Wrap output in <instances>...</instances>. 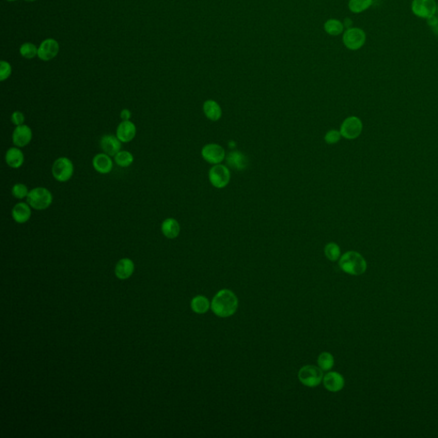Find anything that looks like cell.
I'll return each instance as SVG.
<instances>
[{"mask_svg":"<svg viewBox=\"0 0 438 438\" xmlns=\"http://www.w3.org/2000/svg\"><path fill=\"white\" fill-rule=\"evenodd\" d=\"M53 196L50 190L46 187H37L31 189L27 197L28 204L32 209L44 211L53 204Z\"/></svg>","mask_w":438,"mask_h":438,"instance_id":"cell-3","label":"cell"},{"mask_svg":"<svg viewBox=\"0 0 438 438\" xmlns=\"http://www.w3.org/2000/svg\"><path fill=\"white\" fill-rule=\"evenodd\" d=\"M351 20L349 19V18H347V19H345V22H344V26H346V28H351Z\"/></svg>","mask_w":438,"mask_h":438,"instance_id":"cell-36","label":"cell"},{"mask_svg":"<svg viewBox=\"0 0 438 438\" xmlns=\"http://www.w3.org/2000/svg\"><path fill=\"white\" fill-rule=\"evenodd\" d=\"M191 307H192L193 312H196V313L203 314V313H207V311L209 310L210 302L208 299L206 298L205 296H196L192 300Z\"/></svg>","mask_w":438,"mask_h":438,"instance_id":"cell-24","label":"cell"},{"mask_svg":"<svg viewBox=\"0 0 438 438\" xmlns=\"http://www.w3.org/2000/svg\"><path fill=\"white\" fill-rule=\"evenodd\" d=\"M33 139V131L30 127L26 124L17 126L12 133V142L15 147L24 148L31 142Z\"/></svg>","mask_w":438,"mask_h":438,"instance_id":"cell-11","label":"cell"},{"mask_svg":"<svg viewBox=\"0 0 438 438\" xmlns=\"http://www.w3.org/2000/svg\"><path fill=\"white\" fill-rule=\"evenodd\" d=\"M12 75V66L6 61L0 63V81H6Z\"/></svg>","mask_w":438,"mask_h":438,"instance_id":"cell-31","label":"cell"},{"mask_svg":"<svg viewBox=\"0 0 438 438\" xmlns=\"http://www.w3.org/2000/svg\"><path fill=\"white\" fill-rule=\"evenodd\" d=\"M298 377L302 384L307 387H316L324 379L323 370L315 366H305L299 371Z\"/></svg>","mask_w":438,"mask_h":438,"instance_id":"cell-5","label":"cell"},{"mask_svg":"<svg viewBox=\"0 0 438 438\" xmlns=\"http://www.w3.org/2000/svg\"><path fill=\"white\" fill-rule=\"evenodd\" d=\"M323 382L325 388L330 392H338L342 391L345 384L344 377L335 371L327 373L324 377Z\"/></svg>","mask_w":438,"mask_h":438,"instance_id":"cell-17","label":"cell"},{"mask_svg":"<svg viewBox=\"0 0 438 438\" xmlns=\"http://www.w3.org/2000/svg\"><path fill=\"white\" fill-rule=\"evenodd\" d=\"M227 165L234 170H243L249 166V159L239 151L229 153L226 157Z\"/></svg>","mask_w":438,"mask_h":438,"instance_id":"cell-19","label":"cell"},{"mask_svg":"<svg viewBox=\"0 0 438 438\" xmlns=\"http://www.w3.org/2000/svg\"><path fill=\"white\" fill-rule=\"evenodd\" d=\"M92 167L98 173L108 174L113 169V161L112 157L105 153L96 154L92 159Z\"/></svg>","mask_w":438,"mask_h":438,"instance_id":"cell-15","label":"cell"},{"mask_svg":"<svg viewBox=\"0 0 438 438\" xmlns=\"http://www.w3.org/2000/svg\"><path fill=\"white\" fill-rule=\"evenodd\" d=\"M100 145L102 151L109 156L115 157L118 152L121 151L122 141L117 135L114 134H105L101 137Z\"/></svg>","mask_w":438,"mask_h":438,"instance_id":"cell-12","label":"cell"},{"mask_svg":"<svg viewBox=\"0 0 438 438\" xmlns=\"http://www.w3.org/2000/svg\"><path fill=\"white\" fill-rule=\"evenodd\" d=\"M324 254L330 261H336L340 256V249L336 243H328L324 248Z\"/></svg>","mask_w":438,"mask_h":438,"instance_id":"cell-28","label":"cell"},{"mask_svg":"<svg viewBox=\"0 0 438 438\" xmlns=\"http://www.w3.org/2000/svg\"><path fill=\"white\" fill-rule=\"evenodd\" d=\"M133 154L129 151L118 152L114 157V161L119 167L127 168L134 163Z\"/></svg>","mask_w":438,"mask_h":438,"instance_id":"cell-26","label":"cell"},{"mask_svg":"<svg viewBox=\"0 0 438 438\" xmlns=\"http://www.w3.org/2000/svg\"><path fill=\"white\" fill-rule=\"evenodd\" d=\"M436 12H437V13H438V4H437V6H436Z\"/></svg>","mask_w":438,"mask_h":438,"instance_id":"cell-39","label":"cell"},{"mask_svg":"<svg viewBox=\"0 0 438 438\" xmlns=\"http://www.w3.org/2000/svg\"><path fill=\"white\" fill-rule=\"evenodd\" d=\"M437 4L435 0H413L411 10L416 17L427 19L436 13Z\"/></svg>","mask_w":438,"mask_h":438,"instance_id":"cell-7","label":"cell"},{"mask_svg":"<svg viewBox=\"0 0 438 438\" xmlns=\"http://www.w3.org/2000/svg\"><path fill=\"white\" fill-rule=\"evenodd\" d=\"M20 53L26 59H33L38 55V49L32 43H25L20 48Z\"/></svg>","mask_w":438,"mask_h":438,"instance_id":"cell-30","label":"cell"},{"mask_svg":"<svg viewBox=\"0 0 438 438\" xmlns=\"http://www.w3.org/2000/svg\"><path fill=\"white\" fill-rule=\"evenodd\" d=\"M132 114L131 112H130V110L129 109H123L120 112V117L122 121H128L130 120V118H131Z\"/></svg>","mask_w":438,"mask_h":438,"instance_id":"cell-34","label":"cell"},{"mask_svg":"<svg viewBox=\"0 0 438 438\" xmlns=\"http://www.w3.org/2000/svg\"><path fill=\"white\" fill-rule=\"evenodd\" d=\"M5 159L9 167L19 169L24 163V154L20 148H11L6 152Z\"/></svg>","mask_w":438,"mask_h":438,"instance_id":"cell-18","label":"cell"},{"mask_svg":"<svg viewBox=\"0 0 438 438\" xmlns=\"http://www.w3.org/2000/svg\"><path fill=\"white\" fill-rule=\"evenodd\" d=\"M340 269L353 276H360L365 273L367 268L366 261L361 254L357 252H347L340 257L339 261Z\"/></svg>","mask_w":438,"mask_h":438,"instance_id":"cell-2","label":"cell"},{"mask_svg":"<svg viewBox=\"0 0 438 438\" xmlns=\"http://www.w3.org/2000/svg\"><path fill=\"white\" fill-rule=\"evenodd\" d=\"M8 1H16V0H8Z\"/></svg>","mask_w":438,"mask_h":438,"instance_id":"cell-40","label":"cell"},{"mask_svg":"<svg viewBox=\"0 0 438 438\" xmlns=\"http://www.w3.org/2000/svg\"><path fill=\"white\" fill-rule=\"evenodd\" d=\"M209 180L212 186L217 188L226 187L230 181L229 169L220 164L214 165L209 170Z\"/></svg>","mask_w":438,"mask_h":438,"instance_id":"cell-8","label":"cell"},{"mask_svg":"<svg viewBox=\"0 0 438 438\" xmlns=\"http://www.w3.org/2000/svg\"><path fill=\"white\" fill-rule=\"evenodd\" d=\"M134 263L129 259H123L119 260L116 265L115 272L118 278L126 279L131 276L134 271Z\"/></svg>","mask_w":438,"mask_h":438,"instance_id":"cell-21","label":"cell"},{"mask_svg":"<svg viewBox=\"0 0 438 438\" xmlns=\"http://www.w3.org/2000/svg\"><path fill=\"white\" fill-rule=\"evenodd\" d=\"M431 29H432L433 33H434V34L438 35V21L437 23H435V26H433L432 28H431Z\"/></svg>","mask_w":438,"mask_h":438,"instance_id":"cell-37","label":"cell"},{"mask_svg":"<svg viewBox=\"0 0 438 438\" xmlns=\"http://www.w3.org/2000/svg\"><path fill=\"white\" fill-rule=\"evenodd\" d=\"M318 366L323 370V371H329L334 366V358L333 355L329 353L324 352L322 353L321 355H319L318 358Z\"/></svg>","mask_w":438,"mask_h":438,"instance_id":"cell-27","label":"cell"},{"mask_svg":"<svg viewBox=\"0 0 438 438\" xmlns=\"http://www.w3.org/2000/svg\"><path fill=\"white\" fill-rule=\"evenodd\" d=\"M363 124L357 117H348L340 126L342 136L348 140H354L360 136L362 132Z\"/></svg>","mask_w":438,"mask_h":438,"instance_id":"cell-9","label":"cell"},{"mask_svg":"<svg viewBox=\"0 0 438 438\" xmlns=\"http://www.w3.org/2000/svg\"><path fill=\"white\" fill-rule=\"evenodd\" d=\"M211 307L218 317L229 318L234 315L237 310V297L229 289H222L212 299Z\"/></svg>","mask_w":438,"mask_h":438,"instance_id":"cell-1","label":"cell"},{"mask_svg":"<svg viewBox=\"0 0 438 438\" xmlns=\"http://www.w3.org/2000/svg\"><path fill=\"white\" fill-rule=\"evenodd\" d=\"M203 111L209 120L218 121L222 117V109L216 101L208 100L203 105Z\"/></svg>","mask_w":438,"mask_h":438,"instance_id":"cell-22","label":"cell"},{"mask_svg":"<svg viewBox=\"0 0 438 438\" xmlns=\"http://www.w3.org/2000/svg\"><path fill=\"white\" fill-rule=\"evenodd\" d=\"M366 40V32L360 28H348L343 36L344 45L351 51L360 50L365 45Z\"/></svg>","mask_w":438,"mask_h":438,"instance_id":"cell-6","label":"cell"},{"mask_svg":"<svg viewBox=\"0 0 438 438\" xmlns=\"http://www.w3.org/2000/svg\"><path fill=\"white\" fill-rule=\"evenodd\" d=\"M74 164L69 158L60 157L53 163L52 174L54 178L59 182L70 181L74 175Z\"/></svg>","mask_w":438,"mask_h":438,"instance_id":"cell-4","label":"cell"},{"mask_svg":"<svg viewBox=\"0 0 438 438\" xmlns=\"http://www.w3.org/2000/svg\"><path fill=\"white\" fill-rule=\"evenodd\" d=\"M340 136H342L340 132L337 131V130H329L325 134L324 140L328 144H335L340 140Z\"/></svg>","mask_w":438,"mask_h":438,"instance_id":"cell-32","label":"cell"},{"mask_svg":"<svg viewBox=\"0 0 438 438\" xmlns=\"http://www.w3.org/2000/svg\"><path fill=\"white\" fill-rule=\"evenodd\" d=\"M32 215V207L28 202H18L12 210V218L19 224L27 223Z\"/></svg>","mask_w":438,"mask_h":438,"instance_id":"cell-16","label":"cell"},{"mask_svg":"<svg viewBox=\"0 0 438 438\" xmlns=\"http://www.w3.org/2000/svg\"><path fill=\"white\" fill-rule=\"evenodd\" d=\"M29 191L30 190H28V186L24 183H16L12 187V193L15 198L23 200V199H27Z\"/></svg>","mask_w":438,"mask_h":438,"instance_id":"cell-29","label":"cell"},{"mask_svg":"<svg viewBox=\"0 0 438 438\" xmlns=\"http://www.w3.org/2000/svg\"><path fill=\"white\" fill-rule=\"evenodd\" d=\"M27 2H33V1H35V0H25Z\"/></svg>","mask_w":438,"mask_h":438,"instance_id":"cell-38","label":"cell"},{"mask_svg":"<svg viewBox=\"0 0 438 438\" xmlns=\"http://www.w3.org/2000/svg\"><path fill=\"white\" fill-rule=\"evenodd\" d=\"M11 120H12V123L14 125H23V124H24V122H25V116H24L23 112H20V111H16V112L12 113Z\"/></svg>","mask_w":438,"mask_h":438,"instance_id":"cell-33","label":"cell"},{"mask_svg":"<svg viewBox=\"0 0 438 438\" xmlns=\"http://www.w3.org/2000/svg\"><path fill=\"white\" fill-rule=\"evenodd\" d=\"M59 51V43L55 39H45L38 48V56L43 61H49L58 55Z\"/></svg>","mask_w":438,"mask_h":438,"instance_id":"cell-14","label":"cell"},{"mask_svg":"<svg viewBox=\"0 0 438 438\" xmlns=\"http://www.w3.org/2000/svg\"><path fill=\"white\" fill-rule=\"evenodd\" d=\"M373 4V0H349V9L355 14L368 10Z\"/></svg>","mask_w":438,"mask_h":438,"instance_id":"cell-25","label":"cell"},{"mask_svg":"<svg viewBox=\"0 0 438 438\" xmlns=\"http://www.w3.org/2000/svg\"><path fill=\"white\" fill-rule=\"evenodd\" d=\"M324 30L327 34L332 36H337L344 30V24L337 19L327 20L324 23Z\"/></svg>","mask_w":438,"mask_h":438,"instance_id":"cell-23","label":"cell"},{"mask_svg":"<svg viewBox=\"0 0 438 438\" xmlns=\"http://www.w3.org/2000/svg\"><path fill=\"white\" fill-rule=\"evenodd\" d=\"M136 126L130 120L122 121L117 128L116 135L122 143H129L136 135Z\"/></svg>","mask_w":438,"mask_h":438,"instance_id":"cell-13","label":"cell"},{"mask_svg":"<svg viewBox=\"0 0 438 438\" xmlns=\"http://www.w3.org/2000/svg\"><path fill=\"white\" fill-rule=\"evenodd\" d=\"M203 159L212 165H219L225 158V152L218 144H207L201 150Z\"/></svg>","mask_w":438,"mask_h":438,"instance_id":"cell-10","label":"cell"},{"mask_svg":"<svg viewBox=\"0 0 438 438\" xmlns=\"http://www.w3.org/2000/svg\"><path fill=\"white\" fill-rule=\"evenodd\" d=\"M161 231L168 239H175L178 236L181 231V227L178 221L175 218H168L163 221Z\"/></svg>","mask_w":438,"mask_h":438,"instance_id":"cell-20","label":"cell"},{"mask_svg":"<svg viewBox=\"0 0 438 438\" xmlns=\"http://www.w3.org/2000/svg\"><path fill=\"white\" fill-rule=\"evenodd\" d=\"M438 17H435V15L432 17L427 18V24L430 26V28H432L433 26H435V23H437Z\"/></svg>","mask_w":438,"mask_h":438,"instance_id":"cell-35","label":"cell"}]
</instances>
